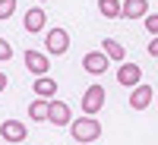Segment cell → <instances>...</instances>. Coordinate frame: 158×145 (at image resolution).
Returning <instances> with one entry per match:
<instances>
[{"label": "cell", "instance_id": "5b68a950", "mask_svg": "<svg viewBox=\"0 0 158 145\" xmlns=\"http://www.w3.org/2000/svg\"><path fill=\"white\" fill-rule=\"evenodd\" d=\"M142 82V66L133 60H123L120 66H117V85H127V88H133Z\"/></svg>", "mask_w": 158, "mask_h": 145}, {"label": "cell", "instance_id": "8992f818", "mask_svg": "<svg viewBox=\"0 0 158 145\" xmlns=\"http://www.w3.org/2000/svg\"><path fill=\"white\" fill-rule=\"evenodd\" d=\"M44 25H48V13H44L41 6L25 10V16H22V29L29 32V35H41V32H44Z\"/></svg>", "mask_w": 158, "mask_h": 145}, {"label": "cell", "instance_id": "30bf717a", "mask_svg": "<svg viewBox=\"0 0 158 145\" xmlns=\"http://www.w3.org/2000/svg\"><path fill=\"white\" fill-rule=\"evenodd\" d=\"M152 98H155V91H152V85H133V91H130V107L133 111H146L149 104H152Z\"/></svg>", "mask_w": 158, "mask_h": 145}, {"label": "cell", "instance_id": "3957f363", "mask_svg": "<svg viewBox=\"0 0 158 145\" xmlns=\"http://www.w3.org/2000/svg\"><path fill=\"white\" fill-rule=\"evenodd\" d=\"M101 107H104V85H89L82 91V104H79V111H85L89 117H95Z\"/></svg>", "mask_w": 158, "mask_h": 145}, {"label": "cell", "instance_id": "ba28073f", "mask_svg": "<svg viewBox=\"0 0 158 145\" xmlns=\"http://www.w3.org/2000/svg\"><path fill=\"white\" fill-rule=\"evenodd\" d=\"M22 60H25V70L32 76H48V70H51V60H48V54H41V50H25Z\"/></svg>", "mask_w": 158, "mask_h": 145}, {"label": "cell", "instance_id": "6da1fadb", "mask_svg": "<svg viewBox=\"0 0 158 145\" xmlns=\"http://www.w3.org/2000/svg\"><path fill=\"white\" fill-rule=\"evenodd\" d=\"M70 136L76 139V142H85V145H92L98 136H101V123L95 120V117H79V120H70Z\"/></svg>", "mask_w": 158, "mask_h": 145}, {"label": "cell", "instance_id": "4fadbf2b", "mask_svg": "<svg viewBox=\"0 0 158 145\" xmlns=\"http://www.w3.org/2000/svg\"><path fill=\"white\" fill-rule=\"evenodd\" d=\"M101 50L108 54V60H123V57H127V50H123V44L117 41V38H104V41H101Z\"/></svg>", "mask_w": 158, "mask_h": 145}, {"label": "cell", "instance_id": "5bb4252c", "mask_svg": "<svg viewBox=\"0 0 158 145\" xmlns=\"http://www.w3.org/2000/svg\"><path fill=\"white\" fill-rule=\"evenodd\" d=\"M29 120H35V123L48 120V101H44V98H35V101L29 104Z\"/></svg>", "mask_w": 158, "mask_h": 145}, {"label": "cell", "instance_id": "ffe728a7", "mask_svg": "<svg viewBox=\"0 0 158 145\" xmlns=\"http://www.w3.org/2000/svg\"><path fill=\"white\" fill-rule=\"evenodd\" d=\"M6 82H10V79H6V73H0V95H3V88H6Z\"/></svg>", "mask_w": 158, "mask_h": 145}, {"label": "cell", "instance_id": "e0dca14e", "mask_svg": "<svg viewBox=\"0 0 158 145\" xmlns=\"http://www.w3.org/2000/svg\"><path fill=\"white\" fill-rule=\"evenodd\" d=\"M142 19H146V32L149 35H158V13H146Z\"/></svg>", "mask_w": 158, "mask_h": 145}, {"label": "cell", "instance_id": "ac0fdd59", "mask_svg": "<svg viewBox=\"0 0 158 145\" xmlns=\"http://www.w3.org/2000/svg\"><path fill=\"white\" fill-rule=\"evenodd\" d=\"M0 60H13V47L6 38H0Z\"/></svg>", "mask_w": 158, "mask_h": 145}, {"label": "cell", "instance_id": "277c9868", "mask_svg": "<svg viewBox=\"0 0 158 145\" xmlns=\"http://www.w3.org/2000/svg\"><path fill=\"white\" fill-rule=\"evenodd\" d=\"M70 120H73L70 104L60 101V98H51V101H48V123H54V126H70Z\"/></svg>", "mask_w": 158, "mask_h": 145}, {"label": "cell", "instance_id": "d6986e66", "mask_svg": "<svg viewBox=\"0 0 158 145\" xmlns=\"http://www.w3.org/2000/svg\"><path fill=\"white\" fill-rule=\"evenodd\" d=\"M149 54L158 57V35H152V41H149Z\"/></svg>", "mask_w": 158, "mask_h": 145}, {"label": "cell", "instance_id": "8fae6325", "mask_svg": "<svg viewBox=\"0 0 158 145\" xmlns=\"http://www.w3.org/2000/svg\"><path fill=\"white\" fill-rule=\"evenodd\" d=\"M57 82L51 76H35V82H32V91H35V98H44V101H51V98H57Z\"/></svg>", "mask_w": 158, "mask_h": 145}, {"label": "cell", "instance_id": "7c38bea8", "mask_svg": "<svg viewBox=\"0 0 158 145\" xmlns=\"http://www.w3.org/2000/svg\"><path fill=\"white\" fill-rule=\"evenodd\" d=\"M149 13V0H120V16L123 19H142Z\"/></svg>", "mask_w": 158, "mask_h": 145}, {"label": "cell", "instance_id": "7a4b0ae2", "mask_svg": "<svg viewBox=\"0 0 158 145\" xmlns=\"http://www.w3.org/2000/svg\"><path fill=\"white\" fill-rule=\"evenodd\" d=\"M44 50H48L51 57L67 54V50H70V35H67V29H51V32L44 35Z\"/></svg>", "mask_w": 158, "mask_h": 145}, {"label": "cell", "instance_id": "52a82bcc", "mask_svg": "<svg viewBox=\"0 0 158 145\" xmlns=\"http://www.w3.org/2000/svg\"><path fill=\"white\" fill-rule=\"evenodd\" d=\"M108 66H111V60H108V54H104V50H89V54L82 57V70L92 73V76L108 73Z\"/></svg>", "mask_w": 158, "mask_h": 145}, {"label": "cell", "instance_id": "2e32d148", "mask_svg": "<svg viewBox=\"0 0 158 145\" xmlns=\"http://www.w3.org/2000/svg\"><path fill=\"white\" fill-rule=\"evenodd\" d=\"M16 13V0H0V19H10Z\"/></svg>", "mask_w": 158, "mask_h": 145}, {"label": "cell", "instance_id": "44dd1931", "mask_svg": "<svg viewBox=\"0 0 158 145\" xmlns=\"http://www.w3.org/2000/svg\"><path fill=\"white\" fill-rule=\"evenodd\" d=\"M41 3H44V0H41Z\"/></svg>", "mask_w": 158, "mask_h": 145}, {"label": "cell", "instance_id": "9c48e42d", "mask_svg": "<svg viewBox=\"0 0 158 145\" xmlns=\"http://www.w3.org/2000/svg\"><path fill=\"white\" fill-rule=\"evenodd\" d=\"M0 139H6V142H25V139H29V129H25L22 120H3V123H0Z\"/></svg>", "mask_w": 158, "mask_h": 145}, {"label": "cell", "instance_id": "9a60e30c", "mask_svg": "<svg viewBox=\"0 0 158 145\" xmlns=\"http://www.w3.org/2000/svg\"><path fill=\"white\" fill-rule=\"evenodd\" d=\"M98 13L104 19H117L120 16V0H98Z\"/></svg>", "mask_w": 158, "mask_h": 145}]
</instances>
